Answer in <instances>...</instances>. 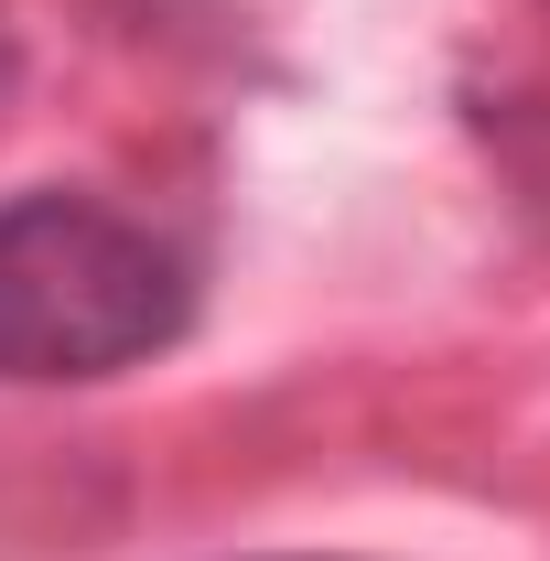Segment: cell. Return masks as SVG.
I'll list each match as a JSON object with an SVG mask.
<instances>
[{
  "label": "cell",
  "mask_w": 550,
  "mask_h": 561,
  "mask_svg": "<svg viewBox=\"0 0 550 561\" xmlns=\"http://www.w3.org/2000/svg\"><path fill=\"white\" fill-rule=\"evenodd\" d=\"M184 324H195V280L151 227L87 195L0 206V378H119Z\"/></svg>",
  "instance_id": "cell-1"
}]
</instances>
